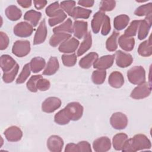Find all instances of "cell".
<instances>
[{
  "instance_id": "3957f363",
  "label": "cell",
  "mask_w": 152,
  "mask_h": 152,
  "mask_svg": "<svg viewBox=\"0 0 152 152\" xmlns=\"http://www.w3.org/2000/svg\"><path fill=\"white\" fill-rule=\"evenodd\" d=\"M64 109L69 119L75 121L79 120L83 116L84 108L80 103L73 102L68 103Z\"/></svg>"
},
{
  "instance_id": "d6a6232c",
  "label": "cell",
  "mask_w": 152,
  "mask_h": 152,
  "mask_svg": "<svg viewBox=\"0 0 152 152\" xmlns=\"http://www.w3.org/2000/svg\"><path fill=\"white\" fill-rule=\"evenodd\" d=\"M91 12L92 11L90 10L83 8L80 7H76L72 11L71 17L74 19H87L89 18Z\"/></svg>"
},
{
  "instance_id": "5b68a950",
  "label": "cell",
  "mask_w": 152,
  "mask_h": 152,
  "mask_svg": "<svg viewBox=\"0 0 152 152\" xmlns=\"http://www.w3.org/2000/svg\"><path fill=\"white\" fill-rule=\"evenodd\" d=\"M151 86L146 82L139 84L132 91L130 96L134 99H142L147 97L151 93Z\"/></svg>"
},
{
  "instance_id": "8992f818",
  "label": "cell",
  "mask_w": 152,
  "mask_h": 152,
  "mask_svg": "<svg viewBox=\"0 0 152 152\" xmlns=\"http://www.w3.org/2000/svg\"><path fill=\"white\" fill-rule=\"evenodd\" d=\"M14 33L18 37H27L30 36L33 31V26L27 22L22 21L17 23L14 27Z\"/></svg>"
},
{
  "instance_id": "f5cc1de1",
  "label": "cell",
  "mask_w": 152,
  "mask_h": 152,
  "mask_svg": "<svg viewBox=\"0 0 152 152\" xmlns=\"http://www.w3.org/2000/svg\"><path fill=\"white\" fill-rule=\"evenodd\" d=\"M33 2H34L35 8L37 10H42V8H43L46 6V5L47 4V1H45V0L34 1Z\"/></svg>"
},
{
  "instance_id": "f546056e",
  "label": "cell",
  "mask_w": 152,
  "mask_h": 152,
  "mask_svg": "<svg viewBox=\"0 0 152 152\" xmlns=\"http://www.w3.org/2000/svg\"><path fill=\"white\" fill-rule=\"evenodd\" d=\"M46 61L41 57L37 56L31 59L30 62L31 71L34 73H37L41 71L45 66Z\"/></svg>"
},
{
  "instance_id": "d4e9b609",
  "label": "cell",
  "mask_w": 152,
  "mask_h": 152,
  "mask_svg": "<svg viewBox=\"0 0 152 152\" xmlns=\"http://www.w3.org/2000/svg\"><path fill=\"white\" fill-rule=\"evenodd\" d=\"M91 45H92L91 34L90 32H88L87 34L85 36V37H84V40L81 43L77 50V56H81L83 54H84L87 51H88L90 49Z\"/></svg>"
},
{
  "instance_id": "f1b7e54d",
  "label": "cell",
  "mask_w": 152,
  "mask_h": 152,
  "mask_svg": "<svg viewBox=\"0 0 152 152\" xmlns=\"http://www.w3.org/2000/svg\"><path fill=\"white\" fill-rule=\"evenodd\" d=\"M41 17V12L33 10L27 11L24 15V19L30 22L33 27H36L38 24Z\"/></svg>"
},
{
  "instance_id": "7402d4cb",
  "label": "cell",
  "mask_w": 152,
  "mask_h": 152,
  "mask_svg": "<svg viewBox=\"0 0 152 152\" xmlns=\"http://www.w3.org/2000/svg\"><path fill=\"white\" fill-rule=\"evenodd\" d=\"M59 68V64L57 58L52 56L49 58L46 66L43 71V74L45 75H52L55 74Z\"/></svg>"
},
{
  "instance_id": "9c48e42d",
  "label": "cell",
  "mask_w": 152,
  "mask_h": 152,
  "mask_svg": "<svg viewBox=\"0 0 152 152\" xmlns=\"http://www.w3.org/2000/svg\"><path fill=\"white\" fill-rule=\"evenodd\" d=\"M116 65L121 68H126L131 65L133 62V58L129 53L117 50L115 54Z\"/></svg>"
},
{
  "instance_id": "8fae6325",
  "label": "cell",
  "mask_w": 152,
  "mask_h": 152,
  "mask_svg": "<svg viewBox=\"0 0 152 152\" xmlns=\"http://www.w3.org/2000/svg\"><path fill=\"white\" fill-rule=\"evenodd\" d=\"M79 43L80 42L77 39L74 37H70L60 45L58 48V50L62 53H72L78 48Z\"/></svg>"
},
{
  "instance_id": "30bf717a",
  "label": "cell",
  "mask_w": 152,
  "mask_h": 152,
  "mask_svg": "<svg viewBox=\"0 0 152 152\" xmlns=\"http://www.w3.org/2000/svg\"><path fill=\"white\" fill-rule=\"evenodd\" d=\"M115 59V55H107L98 58L93 64L94 68L105 70L110 68Z\"/></svg>"
},
{
  "instance_id": "2e32d148",
  "label": "cell",
  "mask_w": 152,
  "mask_h": 152,
  "mask_svg": "<svg viewBox=\"0 0 152 152\" xmlns=\"http://www.w3.org/2000/svg\"><path fill=\"white\" fill-rule=\"evenodd\" d=\"M88 23L82 20H75L73 24V33L75 37L81 39L87 33Z\"/></svg>"
},
{
  "instance_id": "e575fe53",
  "label": "cell",
  "mask_w": 152,
  "mask_h": 152,
  "mask_svg": "<svg viewBox=\"0 0 152 152\" xmlns=\"http://www.w3.org/2000/svg\"><path fill=\"white\" fill-rule=\"evenodd\" d=\"M66 17L67 15L64 12V11L62 10L59 9L53 17H50L49 19L48 20L49 24L50 26L53 27L58 24H59L63 22L65 20Z\"/></svg>"
},
{
  "instance_id": "5bb4252c",
  "label": "cell",
  "mask_w": 152,
  "mask_h": 152,
  "mask_svg": "<svg viewBox=\"0 0 152 152\" xmlns=\"http://www.w3.org/2000/svg\"><path fill=\"white\" fill-rule=\"evenodd\" d=\"M64 141L58 135H53L47 140V147L50 151L60 152L64 147Z\"/></svg>"
},
{
  "instance_id": "ab89813d",
  "label": "cell",
  "mask_w": 152,
  "mask_h": 152,
  "mask_svg": "<svg viewBox=\"0 0 152 152\" xmlns=\"http://www.w3.org/2000/svg\"><path fill=\"white\" fill-rule=\"evenodd\" d=\"M18 70H19V65L18 64H17L12 69L7 72H4L3 74V75H2L3 81L6 83H10L12 82L14 80L17 74H18Z\"/></svg>"
},
{
  "instance_id": "74e56055",
  "label": "cell",
  "mask_w": 152,
  "mask_h": 152,
  "mask_svg": "<svg viewBox=\"0 0 152 152\" xmlns=\"http://www.w3.org/2000/svg\"><path fill=\"white\" fill-rule=\"evenodd\" d=\"M152 14V3L150 2L138 7L135 11L134 14L137 16H147Z\"/></svg>"
},
{
  "instance_id": "603a6c76",
  "label": "cell",
  "mask_w": 152,
  "mask_h": 152,
  "mask_svg": "<svg viewBox=\"0 0 152 152\" xmlns=\"http://www.w3.org/2000/svg\"><path fill=\"white\" fill-rule=\"evenodd\" d=\"M17 64L15 61L8 55H2L1 56L0 65L4 72L11 71Z\"/></svg>"
},
{
  "instance_id": "11a10c76",
  "label": "cell",
  "mask_w": 152,
  "mask_h": 152,
  "mask_svg": "<svg viewBox=\"0 0 152 152\" xmlns=\"http://www.w3.org/2000/svg\"><path fill=\"white\" fill-rule=\"evenodd\" d=\"M17 2L21 7L24 8H27L30 7L32 3V1L30 0H18Z\"/></svg>"
},
{
  "instance_id": "f907efd6",
  "label": "cell",
  "mask_w": 152,
  "mask_h": 152,
  "mask_svg": "<svg viewBox=\"0 0 152 152\" xmlns=\"http://www.w3.org/2000/svg\"><path fill=\"white\" fill-rule=\"evenodd\" d=\"M78 151L81 152H91L92 150L91 148L90 144L86 141H81L77 144Z\"/></svg>"
},
{
  "instance_id": "277c9868",
  "label": "cell",
  "mask_w": 152,
  "mask_h": 152,
  "mask_svg": "<svg viewBox=\"0 0 152 152\" xmlns=\"http://www.w3.org/2000/svg\"><path fill=\"white\" fill-rule=\"evenodd\" d=\"M30 42L26 40H19L14 42L12 48V52L15 56L22 58L27 56L30 52Z\"/></svg>"
},
{
  "instance_id": "ba28073f",
  "label": "cell",
  "mask_w": 152,
  "mask_h": 152,
  "mask_svg": "<svg viewBox=\"0 0 152 152\" xmlns=\"http://www.w3.org/2000/svg\"><path fill=\"white\" fill-rule=\"evenodd\" d=\"M61 100L56 97H49L46 99L42 104V110L46 113H53L61 106Z\"/></svg>"
},
{
  "instance_id": "bcb514c9",
  "label": "cell",
  "mask_w": 152,
  "mask_h": 152,
  "mask_svg": "<svg viewBox=\"0 0 152 152\" xmlns=\"http://www.w3.org/2000/svg\"><path fill=\"white\" fill-rule=\"evenodd\" d=\"M59 7L60 5L59 4V2L58 1L50 4L46 8L45 12L46 15L50 17H53L56 13V12L60 9Z\"/></svg>"
},
{
  "instance_id": "4316f807",
  "label": "cell",
  "mask_w": 152,
  "mask_h": 152,
  "mask_svg": "<svg viewBox=\"0 0 152 152\" xmlns=\"http://www.w3.org/2000/svg\"><path fill=\"white\" fill-rule=\"evenodd\" d=\"M129 17L125 14H121L116 16L113 20L114 28L118 31L125 28L129 24Z\"/></svg>"
},
{
  "instance_id": "b9f144b4",
  "label": "cell",
  "mask_w": 152,
  "mask_h": 152,
  "mask_svg": "<svg viewBox=\"0 0 152 152\" xmlns=\"http://www.w3.org/2000/svg\"><path fill=\"white\" fill-rule=\"evenodd\" d=\"M61 59L63 64L68 67H71L75 65L77 60V56L75 53L70 55L64 54L62 55Z\"/></svg>"
},
{
  "instance_id": "cb8c5ba5",
  "label": "cell",
  "mask_w": 152,
  "mask_h": 152,
  "mask_svg": "<svg viewBox=\"0 0 152 152\" xmlns=\"http://www.w3.org/2000/svg\"><path fill=\"white\" fill-rule=\"evenodd\" d=\"M71 37V34L66 33H55L49 40V44L52 47H56L65 40Z\"/></svg>"
},
{
  "instance_id": "52a82bcc",
  "label": "cell",
  "mask_w": 152,
  "mask_h": 152,
  "mask_svg": "<svg viewBox=\"0 0 152 152\" xmlns=\"http://www.w3.org/2000/svg\"><path fill=\"white\" fill-rule=\"evenodd\" d=\"M112 126L116 129H125L128 125L127 116L122 112H116L112 114L110 119Z\"/></svg>"
},
{
  "instance_id": "60d3db41",
  "label": "cell",
  "mask_w": 152,
  "mask_h": 152,
  "mask_svg": "<svg viewBox=\"0 0 152 152\" xmlns=\"http://www.w3.org/2000/svg\"><path fill=\"white\" fill-rule=\"evenodd\" d=\"M141 23V20H134L132 21L128 27L125 30V35L128 37H133L137 34L139 25Z\"/></svg>"
},
{
  "instance_id": "484cf974",
  "label": "cell",
  "mask_w": 152,
  "mask_h": 152,
  "mask_svg": "<svg viewBox=\"0 0 152 152\" xmlns=\"http://www.w3.org/2000/svg\"><path fill=\"white\" fill-rule=\"evenodd\" d=\"M137 51L138 54L141 56L148 57L151 55L152 44L150 37L148 40H145L140 44Z\"/></svg>"
},
{
  "instance_id": "ffe728a7",
  "label": "cell",
  "mask_w": 152,
  "mask_h": 152,
  "mask_svg": "<svg viewBox=\"0 0 152 152\" xmlns=\"http://www.w3.org/2000/svg\"><path fill=\"white\" fill-rule=\"evenodd\" d=\"M119 46L126 52H130L133 50L135 46V39L133 37H128L125 34L121 35L118 39Z\"/></svg>"
},
{
  "instance_id": "8d00e7d4",
  "label": "cell",
  "mask_w": 152,
  "mask_h": 152,
  "mask_svg": "<svg viewBox=\"0 0 152 152\" xmlns=\"http://www.w3.org/2000/svg\"><path fill=\"white\" fill-rule=\"evenodd\" d=\"M70 121L71 120L67 116L64 108L59 110L54 116V121L58 125H64L68 124Z\"/></svg>"
},
{
  "instance_id": "7c38bea8",
  "label": "cell",
  "mask_w": 152,
  "mask_h": 152,
  "mask_svg": "<svg viewBox=\"0 0 152 152\" xmlns=\"http://www.w3.org/2000/svg\"><path fill=\"white\" fill-rule=\"evenodd\" d=\"M151 14L148 15L145 19L141 20L138 31V38L139 40L144 39L148 34L151 26Z\"/></svg>"
},
{
  "instance_id": "c3c4849f",
  "label": "cell",
  "mask_w": 152,
  "mask_h": 152,
  "mask_svg": "<svg viewBox=\"0 0 152 152\" xmlns=\"http://www.w3.org/2000/svg\"><path fill=\"white\" fill-rule=\"evenodd\" d=\"M111 29V26H110V19L109 16L105 15L103 23L102 24V28L101 30V33L103 36H106L107 35Z\"/></svg>"
},
{
  "instance_id": "7dc6e473",
  "label": "cell",
  "mask_w": 152,
  "mask_h": 152,
  "mask_svg": "<svg viewBox=\"0 0 152 152\" xmlns=\"http://www.w3.org/2000/svg\"><path fill=\"white\" fill-rule=\"evenodd\" d=\"M50 86V83L49 81L43 77L40 78L36 83V87L37 90L40 91H46Z\"/></svg>"
},
{
  "instance_id": "f35d334b",
  "label": "cell",
  "mask_w": 152,
  "mask_h": 152,
  "mask_svg": "<svg viewBox=\"0 0 152 152\" xmlns=\"http://www.w3.org/2000/svg\"><path fill=\"white\" fill-rule=\"evenodd\" d=\"M31 73V69L30 66V64H26L24 67L20 74H19L18 78L16 80V83L20 84L24 83L28 77L30 76Z\"/></svg>"
},
{
  "instance_id": "83f0119b",
  "label": "cell",
  "mask_w": 152,
  "mask_h": 152,
  "mask_svg": "<svg viewBox=\"0 0 152 152\" xmlns=\"http://www.w3.org/2000/svg\"><path fill=\"white\" fill-rule=\"evenodd\" d=\"M5 15L10 20L17 21L21 18L22 12L17 6L11 5L6 8Z\"/></svg>"
},
{
  "instance_id": "e0dca14e",
  "label": "cell",
  "mask_w": 152,
  "mask_h": 152,
  "mask_svg": "<svg viewBox=\"0 0 152 152\" xmlns=\"http://www.w3.org/2000/svg\"><path fill=\"white\" fill-rule=\"evenodd\" d=\"M47 27L45 20L43 19L40 23L34 34L33 45H39L45 42L47 36Z\"/></svg>"
},
{
  "instance_id": "ac0fdd59",
  "label": "cell",
  "mask_w": 152,
  "mask_h": 152,
  "mask_svg": "<svg viewBox=\"0 0 152 152\" xmlns=\"http://www.w3.org/2000/svg\"><path fill=\"white\" fill-rule=\"evenodd\" d=\"M108 83L109 85L113 88H120L124 84V76L122 73L119 71H113L109 75Z\"/></svg>"
},
{
  "instance_id": "816d5d0a",
  "label": "cell",
  "mask_w": 152,
  "mask_h": 152,
  "mask_svg": "<svg viewBox=\"0 0 152 152\" xmlns=\"http://www.w3.org/2000/svg\"><path fill=\"white\" fill-rule=\"evenodd\" d=\"M65 152H78V148L77 145L74 143L68 144L65 148Z\"/></svg>"
},
{
  "instance_id": "db71d44e",
  "label": "cell",
  "mask_w": 152,
  "mask_h": 152,
  "mask_svg": "<svg viewBox=\"0 0 152 152\" xmlns=\"http://www.w3.org/2000/svg\"><path fill=\"white\" fill-rule=\"evenodd\" d=\"M94 3L93 0H80L78 2V4L81 6L85 7H91Z\"/></svg>"
},
{
  "instance_id": "9a60e30c",
  "label": "cell",
  "mask_w": 152,
  "mask_h": 152,
  "mask_svg": "<svg viewBox=\"0 0 152 152\" xmlns=\"http://www.w3.org/2000/svg\"><path fill=\"white\" fill-rule=\"evenodd\" d=\"M4 135L6 139L10 142H17L23 137V132L17 126H11L7 128L4 131Z\"/></svg>"
},
{
  "instance_id": "6da1fadb",
  "label": "cell",
  "mask_w": 152,
  "mask_h": 152,
  "mask_svg": "<svg viewBox=\"0 0 152 152\" xmlns=\"http://www.w3.org/2000/svg\"><path fill=\"white\" fill-rule=\"evenodd\" d=\"M151 147L150 140L144 134H138L128 140L124 143L122 151L125 152H135L150 149Z\"/></svg>"
},
{
  "instance_id": "d590c367",
  "label": "cell",
  "mask_w": 152,
  "mask_h": 152,
  "mask_svg": "<svg viewBox=\"0 0 152 152\" xmlns=\"http://www.w3.org/2000/svg\"><path fill=\"white\" fill-rule=\"evenodd\" d=\"M106 77V71L105 70L97 69L93 72L91 80L93 83L96 84H102L104 83Z\"/></svg>"
},
{
  "instance_id": "7a4b0ae2",
  "label": "cell",
  "mask_w": 152,
  "mask_h": 152,
  "mask_svg": "<svg viewBox=\"0 0 152 152\" xmlns=\"http://www.w3.org/2000/svg\"><path fill=\"white\" fill-rule=\"evenodd\" d=\"M127 78L131 83L139 85L145 82V71L142 66H134L128 71Z\"/></svg>"
},
{
  "instance_id": "4dcf8cb0",
  "label": "cell",
  "mask_w": 152,
  "mask_h": 152,
  "mask_svg": "<svg viewBox=\"0 0 152 152\" xmlns=\"http://www.w3.org/2000/svg\"><path fill=\"white\" fill-rule=\"evenodd\" d=\"M128 138V135L125 133L121 132L116 134L112 139L113 148L118 151L122 150L123 145Z\"/></svg>"
},
{
  "instance_id": "ee69618b",
  "label": "cell",
  "mask_w": 152,
  "mask_h": 152,
  "mask_svg": "<svg viewBox=\"0 0 152 152\" xmlns=\"http://www.w3.org/2000/svg\"><path fill=\"white\" fill-rule=\"evenodd\" d=\"M42 77H43L41 75H34L31 76L26 84L27 89L31 92H36L37 91L36 87V83L37 81Z\"/></svg>"
},
{
  "instance_id": "7bdbcfd3",
  "label": "cell",
  "mask_w": 152,
  "mask_h": 152,
  "mask_svg": "<svg viewBox=\"0 0 152 152\" xmlns=\"http://www.w3.org/2000/svg\"><path fill=\"white\" fill-rule=\"evenodd\" d=\"M75 4L76 2L74 1H64L61 2L60 7L63 11L71 16L72 11L75 7Z\"/></svg>"
},
{
  "instance_id": "f6af8a7d",
  "label": "cell",
  "mask_w": 152,
  "mask_h": 152,
  "mask_svg": "<svg viewBox=\"0 0 152 152\" xmlns=\"http://www.w3.org/2000/svg\"><path fill=\"white\" fill-rule=\"evenodd\" d=\"M116 6V2L113 0L102 1L100 2L99 8L101 11H111Z\"/></svg>"
},
{
  "instance_id": "d6986e66",
  "label": "cell",
  "mask_w": 152,
  "mask_h": 152,
  "mask_svg": "<svg viewBox=\"0 0 152 152\" xmlns=\"http://www.w3.org/2000/svg\"><path fill=\"white\" fill-rule=\"evenodd\" d=\"M104 12L99 11L94 14L91 23V26L94 33L97 34L99 32L100 27L103 23L105 17Z\"/></svg>"
},
{
  "instance_id": "1f68e13d",
  "label": "cell",
  "mask_w": 152,
  "mask_h": 152,
  "mask_svg": "<svg viewBox=\"0 0 152 152\" xmlns=\"http://www.w3.org/2000/svg\"><path fill=\"white\" fill-rule=\"evenodd\" d=\"M53 31L55 33H73L72 21L71 18H68L61 24L55 27L53 29Z\"/></svg>"
},
{
  "instance_id": "836d02e7",
  "label": "cell",
  "mask_w": 152,
  "mask_h": 152,
  "mask_svg": "<svg viewBox=\"0 0 152 152\" xmlns=\"http://www.w3.org/2000/svg\"><path fill=\"white\" fill-rule=\"evenodd\" d=\"M119 33L116 31H113L110 36L107 39L106 42V47L108 51L113 52L118 48L117 39Z\"/></svg>"
},
{
  "instance_id": "4fadbf2b",
  "label": "cell",
  "mask_w": 152,
  "mask_h": 152,
  "mask_svg": "<svg viewBox=\"0 0 152 152\" xmlns=\"http://www.w3.org/2000/svg\"><path fill=\"white\" fill-rule=\"evenodd\" d=\"M93 148L96 152L107 151L111 148L110 140L104 136L98 138L93 141Z\"/></svg>"
},
{
  "instance_id": "681fc988",
  "label": "cell",
  "mask_w": 152,
  "mask_h": 152,
  "mask_svg": "<svg viewBox=\"0 0 152 152\" xmlns=\"http://www.w3.org/2000/svg\"><path fill=\"white\" fill-rule=\"evenodd\" d=\"M10 39L6 33L3 31L0 32V49L1 50L7 49L9 45Z\"/></svg>"
},
{
  "instance_id": "44dd1931",
  "label": "cell",
  "mask_w": 152,
  "mask_h": 152,
  "mask_svg": "<svg viewBox=\"0 0 152 152\" xmlns=\"http://www.w3.org/2000/svg\"><path fill=\"white\" fill-rule=\"evenodd\" d=\"M98 57L99 55L96 52H90L80 60L79 65L84 69L90 68L98 59Z\"/></svg>"
}]
</instances>
